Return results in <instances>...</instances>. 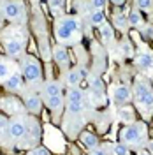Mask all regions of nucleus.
Instances as JSON below:
<instances>
[{"label":"nucleus","mask_w":153,"mask_h":155,"mask_svg":"<svg viewBox=\"0 0 153 155\" xmlns=\"http://www.w3.org/2000/svg\"><path fill=\"white\" fill-rule=\"evenodd\" d=\"M116 116H118V120L120 122H123V124H134L135 122V109L130 104H122V106L118 107V111H116Z\"/></svg>","instance_id":"obj_15"},{"label":"nucleus","mask_w":153,"mask_h":155,"mask_svg":"<svg viewBox=\"0 0 153 155\" xmlns=\"http://www.w3.org/2000/svg\"><path fill=\"white\" fill-rule=\"evenodd\" d=\"M65 83H67L69 88L79 87V83H81V74H79L77 67H76V69H70L67 74H65Z\"/></svg>","instance_id":"obj_21"},{"label":"nucleus","mask_w":153,"mask_h":155,"mask_svg":"<svg viewBox=\"0 0 153 155\" xmlns=\"http://www.w3.org/2000/svg\"><path fill=\"white\" fill-rule=\"evenodd\" d=\"M23 74H19V72H14V74H11L2 85L4 88L7 90V92H21L23 90Z\"/></svg>","instance_id":"obj_13"},{"label":"nucleus","mask_w":153,"mask_h":155,"mask_svg":"<svg viewBox=\"0 0 153 155\" xmlns=\"http://www.w3.org/2000/svg\"><path fill=\"white\" fill-rule=\"evenodd\" d=\"M67 102H85V94L81 88H69L67 92Z\"/></svg>","instance_id":"obj_23"},{"label":"nucleus","mask_w":153,"mask_h":155,"mask_svg":"<svg viewBox=\"0 0 153 155\" xmlns=\"http://www.w3.org/2000/svg\"><path fill=\"white\" fill-rule=\"evenodd\" d=\"M146 148H148V150H150V152L153 153V139H150V141L146 143Z\"/></svg>","instance_id":"obj_36"},{"label":"nucleus","mask_w":153,"mask_h":155,"mask_svg":"<svg viewBox=\"0 0 153 155\" xmlns=\"http://www.w3.org/2000/svg\"><path fill=\"white\" fill-rule=\"evenodd\" d=\"M49 11L55 18H62L63 11H65V0H48Z\"/></svg>","instance_id":"obj_20"},{"label":"nucleus","mask_w":153,"mask_h":155,"mask_svg":"<svg viewBox=\"0 0 153 155\" xmlns=\"http://www.w3.org/2000/svg\"><path fill=\"white\" fill-rule=\"evenodd\" d=\"M135 106L144 116L153 113V87L148 78H137L132 87Z\"/></svg>","instance_id":"obj_2"},{"label":"nucleus","mask_w":153,"mask_h":155,"mask_svg":"<svg viewBox=\"0 0 153 155\" xmlns=\"http://www.w3.org/2000/svg\"><path fill=\"white\" fill-rule=\"evenodd\" d=\"M7 125H9V120L4 115H0V136L7 134Z\"/></svg>","instance_id":"obj_31"},{"label":"nucleus","mask_w":153,"mask_h":155,"mask_svg":"<svg viewBox=\"0 0 153 155\" xmlns=\"http://www.w3.org/2000/svg\"><path fill=\"white\" fill-rule=\"evenodd\" d=\"M113 148V153L115 155H130V150H129V146L125 145V143H115V145L111 146Z\"/></svg>","instance_id":"obj_28"},{"label":"nucleus","mask_w":153,"mask_h":155,"mask_svg":"<svg viewBox=\"0 0 153 155\" xmlns=\"http://www.w3.org/2000/svg\"><path fill=\"white\" fill-rule=\"evenodd\" d=\"M23 104L32 115H39L42 109V99L35 92H23Z\"/></svg>","instance_id":"obj_11"},{"label":"nucleus","mask_w":153,"mask_h":155,"mask_svg":"<svg viewBox=\"0 0 153 155\" xmlns=\"http://www.w3.org/2000/svg\"><path fill=\"white\" fill-rule=\"evenodd\" d=\"M144 34H146L148 37H151V39H153V27H151V25H148V27L144 28Z\"/></svg>","instance_id":"obj_34"},{"label":"nucleus","mask_w":153,"mask_h":155,"mask_svg":"<svg viewBox=\"0 0 153 155\" xmlns=\"http://www.w3.org/2000/svg\"><path fill=\"white\" fill-rule=\"evenodd\" d=\"M55 35L62 46L77 44L81 39V19L72 14H63L55 21Z\"/></svg>","instance_id":"obj_1"},{"label":"nucleus","mask_w":153,"mask_h":155,"mask_svg":"<svg viewBox=\"0 0 153 155\" xmlns=\"http://www.w3.org/2000/svg\"><path fill=\"white\" fill-rule=\"evenodd\" d=\"M90 90H92V95L99 104H102L106 101V88H104V81L100 78H93L92 83H90Z\"/></svg>","instance_id":"obj_14"},{"label":"nucleus","mask_w":153,"mask_h":155,"mask_svg":"<svg viewBox=\"0 0 153 155\" xmlns=\"http://www.w3.org/2000/svg\"><path fill=\"white\" fill-rule=\"evenodd\" d=\"M4 16L11 21H21L25 19V7H23V2L21 0H7L4 4Z\"/></svg>","instance_id":"obj_9"},{"label":"nucleus","mask_w":153,"mask_h":155,"mask_svg":"<svg viewBox=\"0 0 153 155\" xmlns=\"http://www.w3.org/2000/svg\"><path fill=\"white\" fill-rule=\"evenodd\" d=\"M134 62L135 67L139 69V72L153 78V51H150L148 48L139 49L134 55Z\"/></svg>","instance_id":"obj_7"},{"label":"nucleus","mask_w":153,"mask_h":155,"mask_svg":"<svg viewBox=\"0 0 153 155\" xmlns=\"http://www.w3.org/2000/svg\"><path fill=\"white\" fill-rule=\"evenodd\" d=\"M88 19H90V23L93 27H102L106 23V14H104V11H92Z\"/></svg>","instance_id":"obj_24"},{"label":"nucleus","mask_w":153,"mask_h":155,"mask_svg":"<svg viewBox=\"0 0 153 155\" xmlns=\"http://www.w3.org/2000/svg\"><path fill=\"white\" fill-rule=\"evenodd\" d=\"M51 55H53L55 62H57L60 67H65V65L69 64V51H67L65 46H62V44L55 46V48L51 49Z\"/></svg>","instance_id":"obj_17"},{"label":"nucleus","mask_w":153,"mask_h":155,"mask_svg":"<svg viewBox=\"0 0 153 155\" xmlns=\"http://www.w3.org/2000/svg\"><path fill=\"white\" fill-rule=\"evenodd\" d=\"M135 9L141 12H151L153 11V0H134Z\"/></svg>","instance_id":"obj_27"},{"label":"nucleus","mask_w":153,"mask_h":155,"mask_svg":"<svg viewBox=\"0 0 153 155\" xmlns=\"http://www.w3.org/2000/svg\"><path fill=\"white\" fill-rule=\"evenodd\" d=\"M127 18H129V25H130V27H134V28H139V27L143 25V21H144L141 11H137V9L130 11V14H129Z\"/></svg>","instance_id":"obj_25"},{"label":"nucleus","mask_w":153,"mask_h":155,"mask_svg":"<svg viewBox=\"0 0 153 155\" xmlns=\"http://www.w3.org/2000/svg\"><path fill=\"white\" fill-rule=\"evenodd\" d=\"M25 132H27V118L23 115L12 116L9 120V125H7V137H9L11 143H19L23 141L25 137Z\"/></svg>","instance_id":"obj_6"},{"label":"nucleus","mask_w":153,"mask_h":155,"mask_svg":"<svg viewBox=\"0 0 153 155\" xmlns=\"http://www.w3.org/2000/svg\"><path fill=\"white\" fill-rule=\"evenodd\" d=\"M28 155H51L49 153L48 148H44V146H35L34 150H30Z\"/></svg>","instance_id":"obj_32"},{"label":"nucleus","mask_w":153,"mask_h":155,"mask_svg":"<svg viewBox=\"0 0 153 155\" xmlns=\"http://www.w3.org/2000/svg\"><path fill=\"white\" fill-rule=\"evenodd\" d=\"M11 74H14V65L7 58H0V83H4Z\"/></svg>","instance_id":"obj_19"},{"label":"nucleus","mask_w":153,"mask_h":155,"mask_svg":"<svg viewBox=\"0 0 153 155\" xmlns=\"http://www.w3.org/2000/svg\"><path fill=\"white\" fill-rule=\"evenodd\" d=\"M137 155H153V153L148 148H139V150H137Z\"/></svg>","instance_id":"obj_35"},{"label":"nucleus","mask_w":153,"mask_h":155,"mask_svg":"<svg viewBox=\"0 0 153 155\" xmlns=\"http://www.w3.org/2000/svg\"><path fill=\"white\" fill-rule=\"evenodd\" d=\"M120 49H122V55H123V57H132V55H134V51H132V46H130V44H129V42H122V44H120Z\"/></svg>","instance_id":"obj_30"},{"label":"nucleus","mask_w":153,"mask_h":155,"mask_svg":"<svg viewBox=\"0 0 153 155\" xmlns=\"http://www.w3.org/2000/svg\"><path fill=\"white\" fill-rule=\"evenodd\" d=\"M107 0H90V7L92 11H104Z\"/></svg>","instance_id":"obj_29"},{"label":"nucleus","mask_w":153,"mask_h":155,"mask_svg":"<svg viewBox=\"0 0 153 155\" xmlns=\"http://www.w3.org/2000/svg\"><path fill=\"white\" fill-rule=\"evenodd\" d=\"M146 124L144 122H134V124H129L122 129L120 132V139L122 143H125L127 146H132V148H143V145H146Z\"/></svg>","instance_id":"obj_4"},{"label":"nucleus","mask_w":153,"mask_h":155,"mask_svg":"<svg viewBox=\"0 0 153 155\" xmlns=\"http://www.w3.org/2000/svg\"><path fill=\"white\" fill-rule=\"evenodd\" d=\"M0 107H2L5 113H9V115H12V116L23 115V113L27 111L25 104H23L19 99H16V97H12V95L2 97V99H0Z\"/></svg>","instance_id":"obj_10"},{"label":"nucleus","mask_w":153,"mask_h":155,"mask_svg":"<svg viewBox=\"0 0 153 155\" xmlns=\"http://www.w3.org/2000/svg\"><path fill=\"white\" fill-rule=\"evenodd\" d=\"M113 4H116V5H122V4H125V0H111Z\"/></svg>","instance_id":"obj_37"},{"label":"nucleus","mask_w":153,"mask_h":155,"mask_svg":"<svg viewBox=\"0 0 153 155\" xmlns=\"http://www.w3.org/2000/svg\"><path fill=\"white\" fill-rule=\"evenodd\" d=\"M100 37H102V41H104L106 44H111L113 39H115V28H113V25L104 23L100 27Z\"/></svg>","instance_id":"obj_22"},{"label":"nucleus","mask_w":153,"mask_h":155,"mask_svg":"<svg viewBox=\"0 0 153 155\" xmlns=\"http://www.w3.org/2000/svg\"><path fill=\"white\" fill-rule=\"evenodd\" d=\"M19 69H21V74L27 79V83L30 85H37L42 79V67L39 64V60L32 55H27V57L21 58V64H19Z\"/></svg>","instance_id":"obj_5"},{"label":"nucleus","mask_w":153,"mask_h":155,"mask_svg":"<svg viewBox=\"0 0 153 155\" xmlns=\"http://www.w3.org/2000/svg\"><path fill=\"white\" fill-rule=\"evenodd\" d=\"M132 88L127 87V85H116L113 88V101H115L116 104H129L130 101H132Z\"/></svg>","instance_id":"obj_12"},{"label":"nucleus","mask_w":153,"mask_h":155,"mask_svg":"<svg viewBox=\"0 0 153 155\" xmlns=\"http://www.w3.org/2000/svg\"><path fill=\"white\" fill-rule=\"evenodd\" d=\"M79 141H81V143L85 145V148H88V150H93V148L99 146V137H97V134L88 132V130L79 132Z\"/></svg>","instance_id":"obj_18"},{"label":"nucleus","mask_w":153,"mask_h":155,"mask_svg":"<svg viewBox=\"0 0 153 155\" xmlns=\"http://www.w3.org/2000/svg\"><path fill=\"white\" fill-rule=\"evenodd\" d=\"M25 46H27V34H25V32H19L18 35H12V37L7 39L5 44H4L5 53H7L11 58L21 57L23 51H25Z\"/></svg>","instance_id":"obj_8"},{"label":"nucleus","mask_w":153,"mask_h":155,"mask_svg":"<svg viewBox=\"0 0 153 155\" xmlns=\"http://www.w3.org/2000/svg\"><path fill=\"white\" fill-rule=\"evenodd\" d=\"M90 155H107V152H106L104 148H93V150H90Z\"/></svg>","instance_id":"obj_33"},{"label":"nucleus","mask_w":153,"mask_h":155,"mask_svg":"<svg viewBox=\"0 0 153 155\" xmlns=\"http://www.w3.org/2000/svg\"><path fill=\"white\" fill-rule=\"evenodd\" d=\"M42 99L44 104L49 107V111L53 116H60L62 109H63V95H62V85L55 81V79H48L42 85Z\"/></svg>","instance_id":"obj_3"},{"label":"nucleus","mask_w":153,"mask_h":155,"mask_svg":"<svg viewBox=\"0 0 153 155\" xmlns=\"http://www.w3.org/2000/svg\"><path fill=\"white\" fill-rule=\"evenodd\" d=\"M23 139H30V143H37L41 139V127H39L37 120L27 118V132H25Z\"/></svg>","instance_id":"obj_16"},{"label":"nucleus","mask_w":153,"mask_h":155,"mask_svg":"<svg viewBox=\"0 0 153 155\" xmlns=\"http://www.w3.org/2000/svg\"><path fill=\"white\" fill-rule=\"evenodd\" d=\"M113 25H115L118 30H122V32H127L129 30V18L125 16V14H116L115 18H113Z\"/></svg>","instance_id":"obj_26"}]
</instances>
